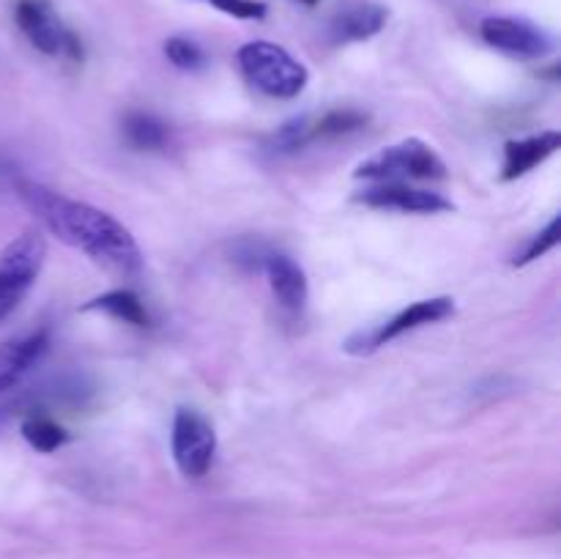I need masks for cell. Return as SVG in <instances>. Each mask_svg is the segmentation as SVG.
<instances>
[{"label": "cell", "instance_id": "cell-3", "mask_svg": "<svg viewBox=\"0 0 561 559\" xmlns=\"http://www.w3.org/2000/svg\"><path fill=\"white\" fill-rule=\"evenodd\" d=\"M354 175L376 181V184L378 181H405V184L409 181H442L447 179V164L427 142L411 137V140L394 142L362 162Z\"/></svg>", "mask_w": 561, "mask_h": 559}, {"label": "cell", "instance_id": "cell-9", "mask_svg": "<svg viewBox=\"0 0 561 559\" xmlns=\"http://www.w3.org/2000/svg\"><path fill=\"white\" fill-rule=\"evenodd\" d=\"M354 197L359 203H365V206L392 208V212L403 214H442L453 208V201L444 197L442 192L411 186L405 181H378V184L356 192Z\"/></svg>", "mask_w": 561, "mask_h": 559}, {"label": "cell", "instance_id": "cell-12", "mask_svg": "<svg viewBox=\"0 0 561 559\" xmlns=\"http://www.w3.org/2000/svg\"><path fill=\"white\" fill-rule=\"evenodd\" d=\"M263 272H266L272 294L285 310L301 312L310 296V285H307V274L294 258L283 255V252H268L263 261Z\"/></svg>", "mask_w": 561, "mask_h": 559}, {"label": "cell", "instance_id": "cell-4", "mask_svg": "<svg viewBox=\"0 0 561 559\" xmlns=\"http://www.w3.org/2000/svg\"><path fill=\"white\" fill-rule=\"evenodd\" d=\"M47 258V241L38 230H25L0 252V323L22 305Z\"/></svg>", "mask_w": 561, "mask_h": 559}, {"label": "cell", "instance_id": "cell-16", "mask_svg": "<svg viewBox=\"0 0 561 559\" xmlns=\"http://www.w3.org/2000/svg\"><path fill=\"white\" fill-rule=\"evenodd\" d=\"M22 438H25L36 453H55V449H60L69 442V433H66V427H60L58 422L49 420V417L33 414L22 422Z\"/></svg>", "mask_w": 561, "mask_h": 559}, {"label": "cell", "instance_id": "cell-15", "mask_svg": "<svg viewBox=\"0 0 561 559\" xmlns=\"http://www.w3.org/2000/svg\"><path fill=\"white\" fill-rule=\"evenodd\" d=\"M124 137L137 151H162L168 146V124L151 113H129L124 118Z\"/></svg>", "mask_w": 561, "mask_h": 559}, {"label": "cell", "instance_id": "cell-13", "mask_svg": "<svg viewBox=\"0 0 561 559\" xmlns=\"http://www.w3.org/2000/svg\"><path fill=\"white\" fill-rule=\"evenodd\" d=\"M561 148L559 132H540V135L524 137V140H510L504 146V164H502V181H515L535 170L537 164L546 162Z\"/></svg>", "mask_w": 561, "mask_h": 559}, {"label": "cell", "instance_id": "cell-8", "mask_svg": "<svg viewBox=\"0 0 561 559\" xmlns=\"http://www.w3.org/2000/svg\"><path fill=\"white\" fill-rule=\"evenodd\" d=\"M482 38L499 53L520 60H537L553 53V36L520 16H488L480 25Z\"/></svg>", "mask_w": 561, "mask_h": 559}, {"label": "cell", "instance_id": "cell-21", "mask_svg": "<svg viewBox=\"0 0 561 559\" xmlns=\"http://www.w3.org/2000/svg\"><path fill=\"white\" fill-rule=\"evenodd\" d=\"M201 3L214 5L217 11L236 16V20H263L268 11L261 0H201Z\"/></svg>", "mask_w": 561, "mask_h": 559}, {"label": "cell", "instance_id": "cell-6", "mask_svg": "<svg viewBox=\"0 0 561 559\" xmlns=\"http://www.w3.org/2000/svg\"><path fill=\"white\" fill-rule=\"evenodd\" d=\"M173 460L179 471L190 480H201L217 455V433L214 425L195 409H179L173 417Z\"/></svg>", "mask_w": 561, "mask_h": 559}, {"label": "cell", "instance_id": "cell-20", "mask_svg": "<svg viewBox=\"0 0 561 559\" xmlns=\"http://www.w3.org/2000/svg\"><path fill=\"white\" fill-rule=\"evenodd\" d=\"M559 239H561V217H553L551 223H548V228L542 230V233H537L520 255H515L513 263L515 266H526V263L537 261V258H542L546 252H551L553 247L559 244Z\"/></svg>", "mask_w": 561, "mask_h": 559}, {"label": "cell", "instance_id": "cell-18", "mask_svg": "<svg viewBox=\"0 0 561 559\" xmlns=\"http://www.w3.org/2000/svg\"><path fill=\"white\" fill-rule=\"evenodd\" d=\"M365 124L367 113H362V110H329V113H323L312 124V140H332V137L351 135V132L362 129Z\"/></svg>", "mask_w": 561, "mask_h": 559}, {"label": "cell", "instance_id": "cell-1", "mask_svg": "<svg viewBox=\"0 0 561 559\" xmlns=\"http://www.w3.org/2000/svg\"><path fill=\"white\" fill-rule=\"evenodd\" d=\"M14 190L20 201L36 214L38 223L49 233L58 236L60 241L77 247L85 255H91L93 261L104 263V266L115 269L121 274L140 272V247H137L135 236L113 214L102 212L91 203L71 201V197L31 179H20Z\"/></svg>", "mask_w": 561, "mask_h": 559}, {"label": "cell", "instance_id": "cell-2", "mask_svg": "<svg viewBox=\"0 0 561 559\" xmlns=\"http://www.w3.org/2000/svg\"><path fill=\"white\" fill-rule=\"evenodd\" d=\"M250 85L272 99H296L307 88L310 71L285 47L272 42H250L236 55Z\"/></svg>", "mask_w": 561, "mask_h": 559}, {"label": "cell", "instance_id": "cell-22", "mask_svg": "<svg viewBox=\"0 0 561 559\" xmlns=\"http://www.w3.org/2000/svg\"><path fill=\"white\" fill-rule=\"evenodd\" d=\"M299 3H305V5H316L318 0H299Z\"/></svg>", "mask_w": 561, "mask_h": 559}, {"label": "cell", "instance_id": "cell-5", "mask_svg": "<svg viewBox=\"0 0 561 559\" xmlns=\"http://www.w3.org/2000/svg\"><path fill=\"white\" fill-rule=\"evenodd\" d=\"M14 20L27 42L42 55L82 60L80 36L71 27H66V22L60 20L49 0H16Z\"/></svg>", "mask_w": 561, "mask_h": 559}, {"label": "cell", "instance_id": "cell-17", "mask_svg": "<svg viewBox=\"0 0 561 559\" xmlns=\"http://www.w3.org/2000/svg\"><path fill=\"white\" fill-rule=\"evenodd\" d=\"M312 124H316L312 115H296V118L285 121V124L277 126V132L268 137L266 148L274 153H294L299 151V148L310 146V142H316L312 140Z\"/></svg>", "mask_w": 561, "mask_h": 559}, {"label": "cell", "instance_id": "cell-7", "mask_svg": "<svg viewBox=\"0 0 561 559\" xmlns=\"http://www.w3.org/2000/svg\"><path fill=\"white\" fill-rule=\"evenodd\" d=\"M453 312L455 301L449 299V296H433V299L414 301V305L400 310L398 316L389 318L381 327L367 329V332H356L354 338H348V343H345V351H351V354H373V351L392 343L400 334L414 332V329L427 327V323L444 321V318H449Z\"/></svg>", "mask_w": 561, "mask_h": 559}, {"label": "cell", "instance_id": "cell-10", "mask_svg": "<svg viewBox=\"0 0 561 559\" xmlns=\"http://www.w3.org/2000/svg\"><path fill=\"white\" fill-rule=\"evenodd\" d=\"M389 20V11L381 3L370 0H351L343 3L329 20V42L332 44H356L378 36Z\"/></svg>", "mask_w": 561, "mask_h": 559}, {"label": "cell", "instance_id": "cell-11", "mask_svg": "<svg viewBox=\"0 0 561 559\" xmlns=\"http://www.w3.org/2000/svg\"><path fill=\"white\" fill-rule=\"evenodd\" d=\"M49 349V334L44 329L20 334L5 343H0V392L14 389L38 362L44 360Z\"/></svg>", "mask_w": 561, "mask_h": 559}, {"label": "cell", "instance_id": "cell-19", "mask_svg": "<svg viewBox=\"0 0 561 559\" xmlns=\"http://www.w3.org/2000/svg\"><path fill=\"white\" fill-rule=\"evenodd\" d=\"M164 55L181 71H201L206 66V49L190 36H170L164 42Z\"/></svg>", "mask_w": 561, "mask_h": 559}, {"label": "cell", "instance_id": "cell-14", "mask_svg": "<svg viewBox=\"0 0 561 559\" xmlns=\"http://www.w3.org/2000/svg\"><path fill=\"white\" fill-rule=\"evenodd\" d=\"M82 310L107 312V316L118 318V321L124 323H131V327H148V323H151L146 305H142L140 296L129 288L107 290V294L96 296V299H91L88 305H82Z\"/></svg>", "mask_w": 561, "mask_h": 559}]
</instances>
